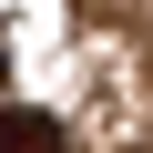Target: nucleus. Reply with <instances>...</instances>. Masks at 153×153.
<instances>
[{"label":"nucleus","instance_id":"1","mask_svg":"<svg viewBox=\"0 0 153 153\" xmlns=\"http://www.w3.org/2000/svg\"><path fill=\"white\" fill-rule=\"evenodd\" d=\"M0 153H61V123L31 102H0Z\"/></svg>","mask_w":153,"mask_h":153},{"label":"nucleus","instance_id":"2","mask_svg":"<svg viewBox=\"0 0 153 153\" xmlns=\"http://www.w3.org/2000/svg\"><path fill=\"white\" fill-rule=\"evenodd\" d=\"M0 71H10V41H0Z\"/></svg>","mask_w":153,"mask_h":153}]
</instances>
